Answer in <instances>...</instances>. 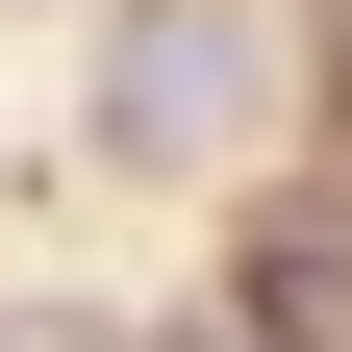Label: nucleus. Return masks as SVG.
I'll return each mask as SVG.
<instances>
[{
    "mask_svg": "<svg viewBox=\"0 0 352 352\" xmlns=\"http://www.w3.org/2000/svg\"><path fill=\"white\" fill-rule=\"evenodd\" d=\"M252 327H352V201H302V227H252Z\"/></svg>",
    "mask_w": 352,
    "mask_h": 352,
    "instance_id": "nucleus-2",
    "label": "nucleus"
},
{
    "mask_svg": "<svg viewBox=\"0 0 352 352\" xmlns=\"http://www.w3.org/2000/svg\"><path fill=\"white\" fill-rule=\"evenodd\" d=\"M227 126H252V25H227V0H126V25H101V151L126 176H201Z\"/></svg>",
    "mask_w": 352,
    "mask_h": 352,
    "instance_id": "nucleus-1",
    "label": "nucleus"
}]
</instances>
